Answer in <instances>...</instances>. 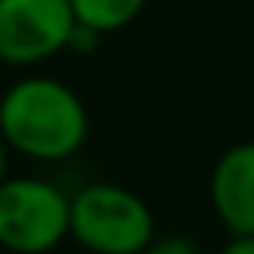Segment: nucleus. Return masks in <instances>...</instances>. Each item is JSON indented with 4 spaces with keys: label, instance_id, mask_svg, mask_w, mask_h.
<instances>
[{
    "label": "nucleus",
    "instance_id": "1",
    "mask_svg": "<svg viewBox=\"0 0 254 254\" xmlns=\"http://www.w3.org/2000/svg\"><path fill=\"white\" fill-rule=\"evenodd\" d=\"M90 135L81 93L58 77L26 74L0 93V138L6 151L42 164L74 158Z\"/></svg>",
    "mask_w": 254,
    "mask_h": 254
},
{
    "label": "nucleus",
    "instance_id": "2",
    "mask_svg": "<svg viewBox=\"0 0 254 254\" xmlns=\"http://www.w3.org/2000/svg\"><path fill=\"white\" fill-rule=\"evenodd\" d=\"M155 235V212L129 187L97 180L71 193L68 238L84 254H142Z\"/></svg>",
    "mask_w": 254,
    "mask_h": 254
},
{
    "label": "nucleus",
    "instance_id": "3",
    "mask_svg": "<svg viewBox=\"0 0 254 254\" xmlns=\"http://www.w3.org/2000/svg\"><path fill=\"white\" fill-rule=\"evenodd\" d=\"M71 193L45 177H6L0 184V248L10 254H52L68 238Z\"/></svg>",
    "mask_w": 254,
    "mask_h": 254
},
{
    "label": "nucleus",
    "instance_id": "4",
    "mask_svg": "<svg viewBox=\"0 0 254 254\" xmlns=\"http://www.w3.org/2000/svg\"><path fill=\"white\" fill-rule=\"evenodd\" d=\"M71 32L68 0H0V64L36 68L68 52Z\"/></svg>",
    "mask_w": 254,
    "mask_h": 254
},
{
    "label": "nucleus",
    "instance_id": "5",
    "mask_svg": "<svg viewBox=\"0 0 254 254\" xmlns=\"http://www.w3.org/2000/svg\"><path fill=\"white\" fill-rule=\"evenodd\" d=\"M209 199L232 235H254V142H238L219 155Z\"/></svg>",
    "mask_w": 254,
    "mask_h": 254
},
{
    "label": "nucleus",
    "instance_id": "6",
    "mask_svg": "<svg viewBox=\"0 0 254 254\" xmlns=\"http://www.w3.org/2000/svg\"><path fill=\"white\" fill-rule=\"evenodd\" d=\"M74 23L97 32L100 39L132 26L145 13L148 0H68Z\"/></svg>",
    "mask_w": 254,
    "mask_h": 254
},
{
    "label": "nucleus",
    "instance_id": "7",
    "mask_svg": "<svg viewBox=\"0 0 254 254\" xmlns=\"http://www.w3.org/2000/svg\"><path fill=\"white\" fill-rule=\"evenodd\" d=\"M142 254H203V251L187 235H155Z\"/></svg>",
    "mask_w": 254,
    "mask_h": 254
},
{
    "label": "nucleus",
    "instance_id": "8",
    "mask_svg": "<svg viewBox=\"0 0 254 254\" xmlns=\"http://www.w3.org/2000/svg\"><path fill=\"white\" fill-rule=\"evenodd\" d=\"M219 254H254V235H232Z\"/></svg>",
    "mask_w": 254,
    "mask_h": 254
},
{
    "label": "nucleus",
    "instance_id": "9",
    "mask_svg": "<svg viewBox=\"0 0 254 254\" xmlns=\"http://www.w3.org/2000/svg\"><path fill=\"white\" fill-rule=\"evenodd\" d=\"M10 177V151H6V145H3V138H0V184Z\"/></svg>",
    "mask_w": 254,
    "mask_h": 254
}]
</instances>
